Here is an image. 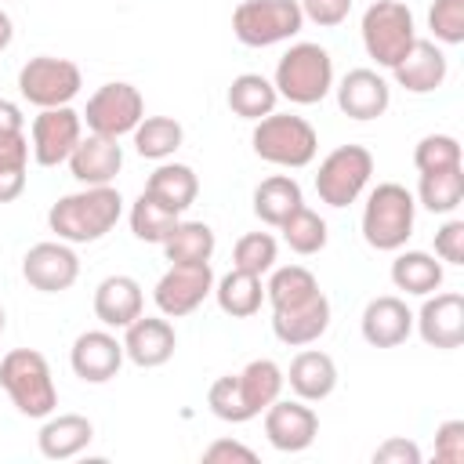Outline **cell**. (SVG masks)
<instances>
[{"label": "cell", "mask_w": 464, "mask_h": 464, "mask_svg": "<svg viewBox=\"0 0 464 464\" xmlns=\"http://www.w3.org/2000/svg\"><path fill=\"white\" fill-rule=\"evenodd\" d=\"M392 283H395V290L428 297L442 286V261H435V254H428V250H402L392 261Z\"/></svg>", "instance_id": "28"}, {"label": "cell", "mask_w": 464, "mask_h": 464, "mask_svg": "<svg viewBox=\"0 0 464 464\" xmlns=\"http://www.w3.org/2000/svg\"><path fill=\"white\" fill-rule=\"evenodd\" d=\"M80 116L91 127V134H105V138H116L120 141L123 134H134V127L141 123L145 98H141V91L134 83L112 80V83H102L87 98V109Z\"/></svg>", "instance_id": "11"}, {"label": "cell", "mask_w": 464, "mask_h": 464, "mask_svg": "<svg viewBox=\"0 0 464 464\" xmlns=\"http://www.w3.org/2000/svg\"><path fill=\"white\" fill-rule=\"evenodd\" d=\"M373 174V156L366 145H337L315 174V192L326 207H348L362 196V188L370 185Z\"/></svg>", "instance_id": "10"}, {"label": "cell", "mask_w": 464, "mask_h": 464, "mask_svg": "<svg viewBox=\"0 0 464 464\" xmlns=\"http://www.w3.org/2000/svg\"><path fill=\"white\" fill-rule=\"evenodd\" d=\"M304 14L297 0H243L232 11V33L246 47H272L297 36Z\"/></svg>", "instance_id": "8"}, {"label": "cell", "mask_w": 464, "mask_h": 464, "mask_svg": "<svg viewBox=\"0 0 464 464\" xmlns=\"http://www.w3.org/2000/svg\"><path fill=\"white\" fill-rule=\"evenodd\" d=\"M11 40H14V22H11V14L0 7V51H7Z\"/></svg>", "instance_id": "48"}, {"label": "cell", "mask_w": 464, "mask_h": 464, "mask_svg": "<svg viewBox=\"0 0 464 464\" xmlns=\"http://www.w3.org/2000/svg\"><path fill=\"white\" fill-rule=\"evenodd\" d=\"M388 102H392V87L373 69H352L337 83V105L348 120H377L388 112Z\"/></svg>", "instance_id": "20"}, {"label": "cell", "mask_w": 464, "mask_h": 464, "mask_svg": "<svg viewBox=\"0 0 464 464\" xmlns=\"http://www.w3.org/2000/svg\"><path fill=\"white\" fill-rule=\"evenodd\" d=\"M417 199L431 214H453L464 203V167H446V170L420 174Z\"/></svg>", "instance_id": "33"}, {"label": "cell", "mask_w": 464, "mask_h": 464, "mask_svg": "<svg viewBox=\"0 0 464 464\" xmlns=\"http://www.w3.org/2000/svg\"><path fill=\"white\" fill-rule=\"evenodd\" d=\"M276 91L294 105H315L334 91V58L319 44H294L276 65Z\"/></svg>", "instance_id": "6"}, {"label": "cell", "mask_w": 464, "mask_h": 464, "mask_svg": "<svg viewBox=\"0 0 464 464\" xmlns=\"http://www.w3.org/2000/svg\"><path fill=\"white\" fill-rule=\"evenodd\" d=\"M203 460H243V464H254L257 460V453L250 450V446H243V442H232V439H218L214 446H207L203 450Z\"/></svg>", "instance_id": "46"}, {"label": "cell", "mask_w": 464, "mask_h": 464, "mask_svg": "<svg viewBox=\"0 0 464 464\" xmlns=\"http://www.w3.org/2000/svg\"><path fill=\"white\" fill-rule=\"evenodd\" d=\"M435 257L446 265H464V221H446L435 232Z\"/></svg>", "instance_id": "43"}, {"label": "cell", "mask_w": 464, "mask_h": 464, "mask_svg": "<svg viewBox=\"0 0 464 464\" xmlns=\"http://www.w3.org/2000/svg\"><path fill=\"white\" fill-rule=\"evenodd\" d=\"M413 167L420 174L460 167V141L453 134H428V138H420L417 149H413Z\"/></svg>", "instance_id": "40"}, {"label": "cell", "mask_w": 464, "mask_h": 464, "mask_svg": "<svg viewBox=\"0 0 464 464\" xmlns=\"http://www.w3.org/2000/svg\"><path fill=\"white\" fill-rule=\"evenodd\" d=\"M297 7L308 22H315L323 29H334L352 14V0H297Z\"/></svg>", "instance_id": "42"}, {"label": "cell", "mask_w": 464, "mask_h": 464, "mask_svg": "<svg viewBox=\"0 0 464 464\" xmlns=\"http://www.w3.org/2000/svg\"><path fill=\"white\" fill-rule=\"evenodd\" d=\"M330 326V301L323 290H315L312 297L286 304V308H272V334L290 344V348H304L312 341H319Z\"/></svg>", "instance_id": "18"}, {"label": "cell", "mask_w": 464, "mask_h": 464, "mask_svg": "<svg viewBox=\"0 0 464 464\" xmlns=\"http://www.w3.org/2000/svg\"><path fill=\"white\" fill-rule=\"evenodd\" d=\"M413 334V312L406 308L402 297H373L362 308V337L373 348H395Z\"/></svg>", "instance_id": "23"}, {"label": "cell", "mask_w": 464, "mask_h": 464, "mask_svg": "<svg viewBox=\"0 0 464 464\" xmlns=\"http://www.w3.org/2000/svg\"><path fill=\"white\" fill-rule=\"evenodd\" d=\"M319 290V279L304 268V265H283L272 272V279L265 283V301L272 308H286V304H297L304 297H312Z\"/></svg>", "instance_id": "36"}, {"label": "cell", "mask_w": 464, "mask_h": 464, "mask_svg": "<svg viewBox=\"0 0 464 464\" xmlns=\"http://www.w3.org/2000/svg\"><path fill=\"white\" fill-rule=\"evenodd\" d=\"M0 384L25 417H51L58 406V388L47 359L36 348H14L0 359Z\"/></svg>", "instance_id": "4"}, {"label": "cell", "mask_w": 464, "mask_h": 464, "mask_svg": "<svg viewBox=\"0 0 464 464\" xmlns=\"http://www.w3.org/2000/svg\"><path fill=\"white\" fill-rule=\"evenodd\" d=\"M120 167H123V149L116 145V138L105 134L80 138L69 156V170L80 185H112Z\"/></svg>", "instance_id": "22"}, {"label": "cell", "mask_w": 464, "mask_h": 464, "mask_svg": "<svg viewBox=\"0 0 464 464\" xmlns=\"http://www.w3.org/2000/svg\"><path fill=\"white\" fill-rule=\"evenodd\" d=\"M272 265H276V239L268 232H246V236L236 239V246H232V268L265 276V272H272Z\"/></svg>", "instance_id": "39"}, {"label": "cell", "mask_w": 464, "mask_h": 464, "mask_svg": "<svg viewBox=\"0 0 464 464\" xmlns=\"http://www.w3.org/2000/svg\"><path fill=\"white\" fill-rule=\"evenodd\" d=\"M279 232H283L286 246L294 254H301V257H312V254H319L326 246V221L315 210H308L304 203L279 225Z\"/></svg>", "instance_id": "37"}, {"label": "cell", "mask_w": 464, "mask_h": 464, "mask_svg": "<svg viewBox=\"0 0 464 464\" xmlns=\"http://www.w3.org/2000/svg\"><path fill=\"white\" fill-rule=\"evenodd\" d=\"M123 341H116L109 330H87L72 341V352H69V366L80 381L87 384H105L120 373L123 366Z\"/></svg>", "instance_id": "17"}, {"label": "cell", "mask_w": 464, "mask_h": 464, "mask_svg": "<svg viewBox=\"0 0 464 464\" xmlns=\"http://www.w3.org/2000/svg\"><path fill=\"white\" fill-rule=\"evenodd\" d=\"M83 87L80 65L54 54H36L18 69V91L36 109H58L69 105Z\"/></svg>", "instance_id": "9"}, {"label": "cell", "mask_w": 464, "mask_h": 464, "mask_svg": "<svg viewBox=\"0 0 464 464\" xmlns=\"http://www.w3.org/2000/svg\"><path fill=\"white\" fill-rule=\"evenodd\" d=\"M362 47L381 69H395L417 40L413 11L402 0H377L362 14Z\"/></svg>", "instance_id": "7"}, {"label": "cell", "mask_w": 464, "mask_h": 464, "mask_svg": "<svg viewBox=\"0 0 464 464\" xmlns=\"http://www.w3.org/2000/svg\"><path fill=\"white\" fill-rule=\"evenodd\" d=\"M276 98H279L276 83L265 80L261 72H243V76H236L232 87H228V109H232L239 120H254V123H257L261 116H268V112H276Z\"/></svg>", "instance_id": "31"}, {"label": "cell", "mask_w": 464, "mask_h": 464, "mask_svg": "<svg viewBox=\"0 0 464 464\" xmlns=\"http://www.w3.org/2000/svg\"><path fill=\"white\" fill-rule=\"evenodd\" d=\"M18 130H25V116H22V109H18L14 102L0 98V138L18 134Z\"/></svg>", "instance_id": "47"}, {"label": "cell", "mask_w": 464, "mask_h": 464, "mask_svg": "<svg viewBox=\"0 0 464 464\" xmlns=\"http://www.w3.org/2000/svg\"><path fill=\"white\" fill-rule=\"evenodd\" d=\"M392 72H395V83L406 87L410 94H431V91H439L446 83L450 65H446V54H442V47L435 40H420L417 36L413 47L402 54V62Z\"/></svg>", "instance_id": "21"}, {"label": "cell", "mask_w": 464, "mask_h": 464, "mask_svg": "<svg viewBox=\"0 0 464 464\" xmlns=\"http://www.w3.org/2000/svg\"><path fill=\"white\" fill-rule=\"evenodd\" d=\"M373 464H420V450L410 439H384L373 450Z\"/></svg>", "instance_id": "45"}, {"label": "cell", "mask_w": 464, "mask_h": 464, "mask_svg": "<svg viewBox=\"0 0 464 464\" xmlns=\"http://www.w3.org/2000/svg\"><path fill=\"white\" fill-rule=\"evenodd\" d=\"M22 276L40 294H62V290H69L76 283L80 257H76V250L65 239H58V243H36L22 257Z\"/></svg>", "instance_id": "14"}, {"label": "cell", "mask_w": 464, "mask_h": 464, "mask_svg": "<svg viewBox=\"0 0 464 464\" xmlns=\"http://www.w3.org/2000/svg\"><path fill=\"white\" fill-rule=\"evenodd\" d=\"M0 334H4V308H0Z\"/></svg>", "instance_id": "49"}, {"label": "cell", "mask_w": 464, "mask_h": 464, "mask_svg": "<svg viewBox=\"0 0 464 464\" xmlns=\"http://www.w3.org/2000/svg\"><path fill=\"white\" fill-rule=\"evenodd\" d=\"M250 145L254 152L265 160V163H276V167H308L319 152V134L315 127L304 120V116H294V112H268L254 123V134H250Z\"/></svg>", "instance_id": "5"}, {"label": "cell", "mask_w": 464, "mask_h": 464, "mask_svg": "<svg viewBox=\"0 0 464 464\" xmlns=\"http://www.w3.org/2000/svg\"><path fill=\"white\" fill-rule=\"evenodd\" d=\"M265 435L279 453H301L319 435V417L304 399H276L265 410Z\"/></svg>", "instance_id": "15"}, {"label": "cell", "mask_w": 464, "mask_h": 464, "mask_svg": "<svg viewBox=\"0 0 464 464\" xmlns=\"http://www.w3.org/2000/svg\"><path fill=\"white\" fill-rule=\"evenodd\" d=\"M170 265H196L214 257V228L203 221H178L174 232L160 243Z\"/></svg>", "instance_id": "32"}, {"label": "cell", "mask_w": 464, "mask_h": 464, "mask_svg": "<svg viewBox=\"0 0 464 464\" xmlns=\"http://www.w3.org/2000/svg\"><path fill=\"white\" fill-rule=\"evenodd\" d=\"M301 203H304L301 185H297L290 174H272V178H265V181L254 188V214H257L265 225H272V228H279Z\"/></svg>", "instance_id": "29"}, {"label": "cell", "mask_w": 464, "mask_h": 464, "mask_svg": "<svg viewBox=\"0 0 464 464\" xmlns=\"http://www.w3.org/2000/svg\"><path fill=\"white\" fill-rule=\"evenodd\" d=\"M123 355L141 366V370H152V366H163L174 348H178V337H174V326L163 319V315H138L130 326H123Z\"/></svg>", "instance_id": "19"}, {"label": "cell", "mask_w": 464, "mask_h": 464, "mask_svg": "<svg viewBox=\"0 0 464 464\" xmlns=\"http://www.w3.org/2000/svg\"><path fill=\"white\" fill-rule=\"evenodd\" d=\"M83 138V116L69 105L58 109H40V116H33L29 127V145H33V160L40 167H58L72 156L76 141Z\"/></svg>", "instance_id": "13"}, {"label": "cell", "mask_w": 464, "mask_h": 464, "mask_svg": "<svg viewBox=\"0 0 464 464\" xmlns=\"http://www.w3.org/2000/svg\"><path fill=\"white\" fill-rule=\"evenodd\" d=\"M290 381V392L304 402H323L326 395H334L337 388V366L326 352H315V348H304L290 359V370L283 373Z\"/></svg>", "instance_id": "25"}, {"label": "cell", "mask_w": 464, "mask_h": 464, "mask_svg": "<svg viewBox=\"0 0 464 464\" xmlns=\"http://www.w3.org/2000/svg\"><path fill=\"white\" fill-rule=\"evenodd\" d=\"M214 297H218V304H221L225 315H232V319H250V315L261 308V301H265V283H261V276H254V272L232 268L228 276H221V279L214 283Z\"/></svg>", "instance_id": "30"}, {"label": "cell", "mask_w": 464, "mask_h": 464, "mask_svg": "<svg viewBox=\"0 0 464 464\" xmlns=\"http://www.w3.org/2000/svg\"><path fill=\"white\" fill-rule=\"evenodd\" d=\"M207 294H214V272H210V261H196V265H170L160 276L152 301L160 315L181 319V315H192L207 301Z\"/></svg>", "instance_id": "12"}, {"label": "cell", "mask_w": 464, "mask_h": 464, "mask_svg": "<svg viewBox=\"0 0 464 464\" xmlns=\"http://www.w3.org/2000/svg\"><path fill=\"white\" fill-rule=\"evenodd\" d=\"M435 457L446 464L464 460V420H442L435 431Z\"/></svg>", "instance_id": "44"}, {"label": "cell", "mask_w": 464, "mask_h": 464, "mask_svg": "<svg viewBox=\"0 0 464 464\" xmlns=\"http://www.w3.org/2000/svg\"><path fill=\"white\" fill-rule=\"evenodd\" d=\"M123 214V196L112 185H83L80 192L62 196L47 210V225L65 243H94L116 228Z\"/></svg>", "instance_id": "2"}, {"label": "cell", "mask_w": 464, "mask_h": 464, "mask_svg": "<svg viewBox=\"0 0 464 464\" xmlns=\"http://www.w3.org/2000/svg\"><path fill=\"white\" fill-rule=\"evenodd\" d=\"M283 384H286V377L272 359H254L239 373L218 377L207 392V406L214 417H221L228 424H246L279 399Z\"/></svg>", "instance_id": "1"}, {"label": "cell", "mask_w": 464, "mask_h": 464, "mask_svg": "<svg viewBox=\"0 0 464 464\" xmlns=\"http://www.w3.org/2000/svg\"><path fill=\"white\" fill-rule=\"evenodd\" d=\"M94 439V424L80 413H58V417H47L36 442H40V453L47 460H69L76 453H83Z\"/></svg>", "instance_id": "26"}, {"label": "cell", "mask_w": 464, "mask_h": 464, "mask_svg": "<svg viewBox=\"0 0 464 464\" xmlns=\"http://www.w3.org/2000/svg\"><path fill=\"white\" fill-rule=\"evenodd\" d=\"M417 334L424 344L431 348H460L464 344V297L446 290V294H428V301L420 304V312L413 315Z\"/></svg>", "instance_id": "16"}, {"label": "cell", "mask_w": 464, "mask_h": 464, "mask_svg": "<svg viewBox=\"0 0 464 464\" xmlns=\"http://www.w3.org/2000/svg\"><path fill=\"white\" fill-rule=\"evenodd\" d=\"M25 167H29V138L25 130L0 138V203H11L25 188Z\"/></svg>", "instance_id": "35"}, {"label": "cell", "mask_w": 464, "mask_h": 464, "mask_svg": "<svg viewBox=\"0 0 464 464\" xmlns=\"http://www.w3.org/2000/svg\"><path fill=\"white\" fill-rule=\"evenodd\" d=\"M428 29L439 44H464V0H435L428 11Z\"/></svg>", "instance_id": "41"}, {"label": "cell", "mask_w": 464, "mask_h": 464, "mask_svg": "<svg viewBox=\"0 0 464 464\" xmlns=\"http://www.w3.org/2000/svg\"><path fill=\"white\" fill-rule=\"evenodd\" d=\"M181 123L170 116H141V123L134 127V149L145 160H167L181 149Z\"/></svg>", "instance_id": "34"}, {"label": "cell", "mask_w": 464, "mask_h": 464, "mask_svg": "<svg viewBox=\"0 0 464 464\" xmlns=\"http://www.w3.org/2000/svg\"><path fill=\"white\" fill-rule=\"evenodd\" d=\"M141 308H145V294L141 283L130 276H109L94 290V315L112 330L130 326L141 315Z\"/></svg>", "instance_id": "24"}, {"label": "cell", "mask_w": 464, "mask_h": 464, "mask_svg": "<svg viewBox=\"0 0 464 464\" xmlns=\"http://www.w3.org/2000/svg\"><path fill=\"white\" fill-rule=\"evenodd\" d=\"M178 225V214L167 210L163 203H156L149 192H141L130 207V232L141 239V243H163Z\"/></svg>", "instance_id": "38"}, {"label": "cell", "mask_w": 464, "mask_h": 464, "mask_svg": "<svg viewBox=\"0 0 464 464\" xmlns=\"http://www.w3.org/2000/svg\"><path fill=\"white\" fill-rule=\"evenodd\" d=\"M417 199L399 181H381L362 207V239L373 250H402L413 236Z\"/></svg>", "instance_id": "3"}, {"label": "cell", "mask_w": 464, "mask_h": 464, "mask_svg": "<svg viewBox=\"0 0 464 464\" xmlns=\"http://www.w3.org/2000/svg\"><path fill=\"white\" fill-rule=\"evenodd\" d=\"M145 192H149L156 203H163L167 210L185 214V210L196 203V196H199V178H196V170L185 167V163H160V167L149 174Z\"/></svg>", "instance_id": "27"}]
</instances>
